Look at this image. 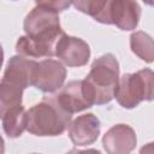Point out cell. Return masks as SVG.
<instances>
[{"label":"cell","instance_id":"4fadbf2b","mask_svg":"<svg viewBox=\"0 0 154 154\" xmlns=\"http://www.w3.org/2000/svg\"><path fill=\"white\" fill-rule=\"evenodd\" d=\"M23 90L22 87L6 79L0 81V118H2L8 109L22 103Z\"/></svg>","mask_w":154,"mask_h":154},{"label":"cell","instance_id":"6da1fadb","mask_svg":"<svg viewBox=\"0 0 154 154\" xmlns=\"http://www.w3.org/2000/svg\"><path fill=\"white\" fill-rule=\"evenodd\" d=\"M25 36L16 43L18 54L26 58H51L54 55L55 45L64 34L59 23L58 12L36 6L24 19Z\"/></svg>","mask_w":154,"mask_h":154},{"label":"cell","instance_id":"5bb4252c","mask_svg":"<svg viewBox=\"0 0 154 154\" xmlns=\"http://www.w3.org/2000/svg\"><path fill=\"white\" fill-rule=\"evenodd\" d=\"M130 46L132 52L147 63H152L154 59V48L152 37L143 32L136 31L130 36Z\"/></svg>","mask_w":154,"mask_h":154},{"label":"cell","instance_id":"5b68a950","mask_svg":"<svg viewBox=\"0 0 154 154\" xmlns=\"http://www.w3.org/2000/svg\"><path fill=\"white\" fill-rule=\"evenodd\" d=\"M141 7L136 0H107L103 10L94 17L103 24H114L122 30H132L137 26Z\"/></svg>","mask_w":154,"mask_h":154},{"label":"cell","instance_id":"7c38bea8","mask_svg":"<svg viewBox=\"0 0 154 154\" xmlns=\"http://www.w3.org/2000/svg\"><path fill=\"white\" fill-rule=\"evenodd\" d=\"M2 128L8 137H19L26 129V112L22 105L8 109L2 117Z\"/></svg>","mask_w":154,"mask_h":154},{"label":"cell","instance_id":"277c9868","mask_svg":"<svg viewBox=\"0 0 154 154\" xmlns=\"http://www.w3.org/2000/svg\"><path fill=\"white\" fill-rule=\"evenodd\" d=\"M153 87L154 73L150 69L126 73L119 78L114 97L124 108H134L141 101L153 99Z\"/></svg>","mask_w":154,"mask_h":154},{"label":"cell","instance_id":"3957f363","mask_svg":"<svg viewBox=\"0 0 154 154\" xmlns=\"http://www.w3.org/2000/svg\"><path fill=\"white\" fill-rule=\"evenodd\" d=\"M71 122V114L63 109L54 96L45 97L26 112V130L36 136L61 135Z\"/></svg>","mask_w":154,"mask_h":154},{"label":"cell","instance_id":"d6986e66","mask_svg":"<svg viewBox=\"0 0 154 154\" xmlns=\"http://www.w3.org/2000/svg\"><path fill=\"white\" fill-rule=\"evenodd\" d=\"M146 4H148V5H153V0H143Z\"/></svg>","mask_w":154,"mask_h":154},{"label":"cell","instance_id":"2e32d148","mask_svg":"<svg viewBox=\"0 0 154 154\" xmlns=\"http://www.w3.org/2000/svg\"><path fill=\"white\" fill-rule=\"evenodd\" d=\"M35 2H36V6L48 8L55 12H60L69 8L72 0H35Z\"/></svg>","mask_w":154,"mask_h":154},{"label":"cell","instance_id":"9a60e30c","mask_svg":"<svg viewBox=\"0 0 154 154\" xmlns=\"http://www.w3.org/2000/svg\"><path fill=\"white\" fill-rule=\"evenodd\" d=\"M107 0H72L75 7L93 18L97 16L105 7Z\"/></svg>","mask_w":154,"mask_h":154},{"label":"cell","instance_id":"9c48e42d","mask_svg":"<svg viewBox=\"0 0 154 154\" xmlns=\"http://www.w3.org/2000/svg\"><path fill=\"white\" fill-rule=\"evenodd\" d=\"M102 144L109 154H126L136 146V134L131 126L118 124L105 134Z\"/></svg>","mask_w":154,"mask_h":154},{"label":"cell","instance_id":"e0dca14e","mask_svg":"<svg viewBox=\"0 0 154 154\" xmlns=\"http://www.w3.org/2000/svg\"><path fill=\"white\" fill-rule=\"evenodd\" d=\"M4 150H5V146H4V140H2V137L0 136V153H4Z\"/></svg>","mask_w":154,"mask_h":154},{"label":"cell","instance_id":"ba28073f","mask_svg":"<svg viewBox=\"0 0 154 154\" xmlns=\"http://www.w3.org/2000/svg\"><path fill=\"white\" fill-rule=\"evenodd\" d=\"M99 135L100 120L91 113L79 116L69 124V136L75 146H90Z\"/></svg>","mask_w":154,"mask_h":154},{"label":"cell","instance_id":"ac0fdd59","mask_svg":"<svg viewBox=\"0 0 154 154\" xmlns=\"http://www.w3.org/2000/svg\"><path fill=\"white\" fill-rule=\"evenodd\" d=\"M2 61H4V52H2V47L0 45V67L2 65Z\"/></svg>","mask_w":154,"mask_h":154},{"label":"cell","instance_id":"30bf717a","mask_svg":"<svg viewBox=\"0 0 154 154\" xmlns=\"http://www.w3.org/2000/svg\"><path fill=\"white\" fill-rule=\"evenodd\" d=\"M54 97L60 105V107L70 114L91 107V103L88 101L84 94L82 81L69 82L61 88V90L57 95H54Z\"/></svg>","mask_w":154,"mask_h":154},{"label":"cell","instance_id":"52a82bcc","mask_svg":"<svg viewBox=\"0 0 154 154\" xmlns=\"http://www.w3.org/2000/svg\"><path fill=\"white\" fill-rule=\"evenodd\" d=\"M54 55H57L67 66H83L90 57V48L82 38L63 34L55 45Z\"/></svg>","mask_w":154,"mask_h":154},{"label":"cell","instance_id":"8fae6325","mask_svg":"<svg viewBox=\"0 0 154 154\" xmlns=\"http://www.w3.org/2000/svg\"><path fill=\"white\" fill-rule=\"evenodd\" d=\"M35 65L36 61L26 59V57L14 55L10 59L2 79H6L25 89L26 87L31 85Z\"/></svg>","mask_w":154,"mask_h":154},{"label":"cell","instance_id":"7a4b0ae2","mask_svg":"<svg viewBox=\"0 0 154 154\" xmlns=\"http://www.w3.org/2000/svg\"><path fill=\"white\" fill-rule=\"evenodd\" d=\"M119 81V64L113 54H103L95 59L83 82V90L93 105L108 103L116 95Z\"/></svg>","mask_w":154,"mask_h":154},{"label":"cell","instance_id":"8992f818","mask_svg":"<svg viewBox=\"0 0 154 154\" xmlns=\"http://www.w3.org/2000/svg\"><path fill=\"white\" fill-rule=\"evenodd\" d=\"M66 77V69L54 59H46L36 63L31 85L43 93H54L63 87Z\"/></svg>","mask_w":154,"mask_h":154}]
</instances>
